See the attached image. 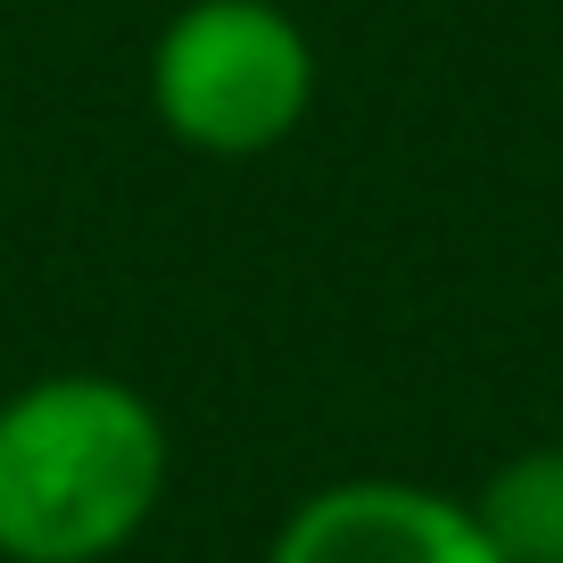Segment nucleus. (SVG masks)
<instances>
[{"label": "nucleus", "instance_id": "4", "mask_svg": "<svg viewBox=\"0 0 563 563\" xmlns=\"http://www.w3.org/2000/svg\"><path fill=\"white\" fill-rule=\"evenodd\" d=\"M481 530L506 563H563V448L506 456L473 497Z\"/></svg>", "mask_w": 563, "mask_h": 563}, {"label": "nucleus", "instance_id": "2", "mask_svg": "<svg viewBox=\"0 0 563 563\" xmlns=\"http://www.w3.org/2000/svg\"><path fill=\"white\" fill-rule=\"evenodd\" d=\"M316 108V42L282 0H183L150 42V117L199 158H265Z\"/></svg>", "mask_w": 563, "mask_h": 563}, {"label": "nucleus", "instance_id": "3", "mask_svg": "<svg viewBox=\"0 0 563 563\" xmlns=\"http://www.w3.org/2000/svg\"><path fill=\"white\" fill-rule=\"evenodd\" d=\"M265 563H506L481 514L448 489L356 473L282 514Z\"/></svg>", "mask_w": 563, "mask_h": 563}, {"label": "nucleus", "instance_id": "1", "mask_svg": "<svg viewBox=\"0 0 563 563\" xmlns=\"http://www.w3.org/2000/svg\"><path fill=\"white\" fill-rule=\"evenodd\" d=\"M166 481V415L117 373H42L0 398V563L124 555Z\"/></svg>", "mask_w": 563, "mask_h": 563}]
</instances>
